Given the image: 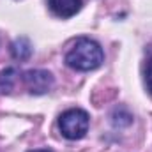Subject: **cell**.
<instances>
[{"mask_svg":"<svg viewBox=\"0 0 152 152\" xmlns=\"http://www.w3.org/2000/svg\"><path fill=\"white\" fill-rule=\"evenodd\" d=\"M145 81H147V88L152 92V58L147 64V71H145Z\"/></svg>","mask_w":152,"mask_h":152,"instance_id":"obj_7","label":"cell"},{"mask_svg":"<svg viewBox=\"0 0 152 152\" xmlns=\"http://www.w3.org/2000/svg\"><path fill=\"white\" fill-rule=\"evenodd\" d=\"M88 124H90L88 113L85 110H80V108L67 110L58 118L60 133L67 140H80V138H83L87 134V131H88Z\"/></svg>","mask_w":152,"mask_h":152,"instance_id":"obj_2","label":"cell"},{"mask_svg":"<svg viewBox=\"0 0 152 152\" xmlns=\"http://www.w3.org/2000/svg\"><path fill=\"white\" fill-rule=\"evenodd\" d=\"M48 7L58 18H71L81 9V0H48Z\"/></svg>","mask_w":152,"mask_h":152,"instance_id":"obj_4","label":"cell"},{"mask_svg":"<svg viewBox=\"0 0 152 152\" xmlns=\"http://www.w3.org/2000/svg\"><path fill=\"white\" fill-rule=\"evenodd\" d=\"M11 55L16 60H27L32 55V44L27 37H18L11 46Z\"/></svg>","mask_w":152,"mask_h":152,"instance_id":"obj_5","label":"cell"},{"mask_svg":"<svg viewBox=\"0 0 152 152\" xmlns=\"http://www.w3.org/2000/svg\"><path fill=\"white\" fill-rule=\"evenodd\" d=\"M14 75H16V71L11 69V67L0 73V88H2L4 92H9V90L12 88V83H14V80H16Z\"/></svg>","mask_w":152,"mask_h":152,"instance_id":"obj_6","label":"cell"},{"mask_svg":"<svg viewBox=\"0 0 152 152\" xmlns=\"http://www.w3.org/2000/svg\"><path fill=\"white\" fill-rule=\"evenodd\" d=\"M30 152H51V151H48V149H37V151H30Z\"/></svg>","mask_w":152,"mask_h":152,"instance_id":"obj_8","label":"cell"},{"mask_svg":"<svg viewBox=\"0 0 152 152\" xmlns=\"http://www.w3.org/2000/svg\"><path fill=\"white\" fill-rule=\"evenodd\" d=\"M25 83L32 94L41 96V94H46L53 87V76L44 69H34L25 75Z\"/></svg>","mask_w":152,"mask_h":152,"instance_id":"obj_3","label":"cell"},{"mask_svg":"<svg viewBox=\"0 0 152 152\" xmlns=\"http://www.w3.org/2000/svg\"><path fill=\"white\" fill-rule=\"evenodd\" d=\"M104 60L103 48L88 37H80L66 55V62L76 71H94Z\"/></svg>","mask_w":152,"mask_h":152,"instance_id":"obj_1","label":"cell"}]
</instances>
